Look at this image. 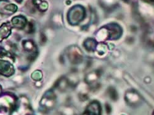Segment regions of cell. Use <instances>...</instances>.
<instances>
[{
  "label": "cell",
  "mask_w": 154,
  "mask_h": 115,
  "mask_svg": "<svg viewBox=\"0 0 154 115\" xmlns=\"http://www.w3.org/2000/svg\"><path fill=\"white\" fill-rule=\"evenodd\" d=\"M12 22L14 26L18 29H23L25 26V24H26V20H25L24 17H14Z\"/></svg>",
  "instance_id": "cell-5"
},
{
  "label": "cell",
  "mask_w": 154,
  "mask_h": 115,
  "mask_svg": "<svg viewBox=\"0 0 154 115\" xmlns=\"http://www.w3.org/2000/svg\"><path fill=\"white\" fill-rule=\"evenodd\" d=\"M14 67L8 62L0 60V74L9 76L14 73Z\"/></svg>",
  "instance_id": "cell-2"
},
{
  "label": "cell",
  "mask_w": 154,
  "mask_h": 115,
  "mask_svg": "<svg viewBox=\"0 0 154 115\" xmlns=\"http://www.w3.org/2000/svg\"><path fill=\"white\" fill-rule=\"evenodd\" d=\"M108 30L109 39L110 40H117L122 36L123 30L117 23H110L106 27Z\"/></svg>",
  "instance_id": "cell-1"
},
{
  "label": "cell",
  "mask_w": 154,
  "mask_h": 115,
  "mask_svg": "<svg viewBox=\"0 0 154 115\" xmlns=\"http://www.w3.org/2000/svg\"><path fill=\"white\" fill-rule=\"evenodd\" d=\"M88 115H100V105L97 101H93L86 108Z\"/></svg>",
  "instance_id": "cell-4"
},
{
  "label": "cell",
  "mask_w": 154,
  "mask_h": 115,
  "mask_svg": "<svg viewBox=\"0 0 154 115\" xmlns=\"http://www.w3.org/2000/svg\"><path fill=\"white\" fill-rule=\"evenodd\" d=\"M73 11V10H72ZM73 13L75 14H71V18H70V22L72 24H77L80 22L82 19H83L85 17V12L83 9H75V11H73Z\"/></svg>",
  "instance_id": "cell-3"
},
{
  "label": "cell",
  "mask_w": 154,
  "mask_h": 115,
  "mask_svg": "<svg viewBox=\"0 0 154 115\" xmlns=\"http://www.w3.org/2000/svg\"><path fill=\"white\" fill-rule=\"evenodd\" d=\"M32 77L33 80H36V81H39L42 79V72H40V71H35L32 75Z\"/></svg>",
  "instance_id": "cell-8"
},
{
  "label": "cell",
  "mask_w": 154,
  "mask_h": 115,
  "mask_svg": "<svg viewBox=\"0 0 154 115\" xmlns=\"http://www.w3.org/2000/svg\"><path fill=\"white\" fill-rule=\"evenodd\" d=\"M11 33V29L7 25L4 24L3 26L0 28V40L4 38H6Z\"/></svg>",
  "instance_id": "cell-7"
},
{
  "label": "cell",
  "mask_w": 154,
  "mask_h": 115,
  "mask_svg": "<svg viewBox=\"0 0 154 115\" xmlns=\"http://www.w3.org/2000/svg\"><path fill=\"white\" fill-rule=\"evenodd\" d=\"M97 46L96 41L92 38H88L85 41L84 46L88 51H93L96 49Z\"/></svg>",
  "instance_id": "cell-6"
},
{
  "label": "cell",
  "mask_w": 154,
  "mask_h": 115,
  "mask_svg": "<svg viewBox=\"0 0 154 115\" xmlns=\"http://www.w3.org/2000/svg\"><path fill=\"white\" fill-rule=\"evenodd\" d=\"M0 91H1V89H0Z\"/></svg>",
  "instance_id": "cell-10"
},
{
  "label": "cell",
  "mask_w": 154,
  "mask_h": 115,
  "mask_svg": "<svg viewBox=\"0 0 154 115\" xmlns=\"http://www.w3.org/2000/svg\"><path fill=\"white\" fill-rule=\"evenodd\" d=\"M23 46L27 50H31L34 47V44L31 41H26V43L23 44Z\"/></svg>",
  "instance_id": "cell-9"
}]
</instances>
